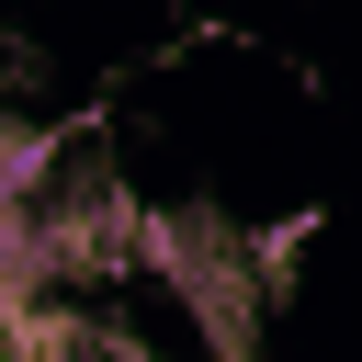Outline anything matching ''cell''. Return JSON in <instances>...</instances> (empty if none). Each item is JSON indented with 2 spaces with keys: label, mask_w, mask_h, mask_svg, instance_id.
Here are the masks:
<instances>
[{
  "label": "cell",
  "mask_w": 362,
  "mask_h": 362,
  "mask_svg": "<svg viewBox=\"0 0 362 362\" xmlns=\"http://www.w3.org/2000/svg\"><path fill=\"white\" fill-rule=\"evenodd\" d=\"M136 260L181 294V317L215 339V362H249V339H260V305H272V294H260L249 238H238L226 215H204V204H192V215H147V226H136Z\"/></svg>",
  "instance_id": "6da1fadb"
},
{
  "label": "cell",
  "mask_w": 362,
  "mask_h": 362,
  "mask_svg": "<svg viewBox=\"0 0 362 362\" xmlns=\"http://www.w3.org/2000/svg\"><path fill=\"white\" fill-rule=\"evenodd\" d=\"M102 362H158V351H136V339H113V351H102Z\"/></svg>",
  "instance_id": "7a4b0ae2"
}]
</instances>
